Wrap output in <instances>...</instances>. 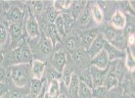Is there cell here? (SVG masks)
I'll list each match as a JSON object with an SVG mask.
<instances>
[{
  "instance_id": "obj_1",
  "label": "cell",
  "mask_w": 135,
  "mask_h": 98,
  "mask_svg": "<svg viewBox=\"0 0 135 98\" xmlns=\"http://www.w3.org/2000/svg\"><path fill=\"white\" fill-rule=\"evenodd\" d=\"M31 68L28 64H16L9 68V74L16 87L24 88L31 82Z\"/></svg>"
},
{
  "instance_id": "obj_2",
  "label": "cell",
  "mask_w": 135,
  "mask_h": 98,
  "mask_svg": "<svg viewBox=\"0 0 135 98\" xmlns=\"http://www.w3.org/2000/svg\"><path fill=\"white\" fill-rule=\"evenodd\" d=\"M110 58L106 51L103 49L100 51L98 54H96L94 57L91 58V65L92 67H95L102 70V71H107L109 66H110Z\"/></svg>"
},
{
  "instance_id": "obj_3",
  "label": "cell",
  "mask_w": 135,
  "mask_h": 98,
  "mask_svg": "<svg viewBox=\"0 0 135 98\" xmlns=\"http://www.w3.org/2000/svg\"><path fill=\"white\" fill-rule=\"evenodd\" d=\"M26 30H27V34L30 35L31 38H37L40 34L38 22H37L33 13L31 11H30V15H28V18H27V23H26Z\"/></svg>"
},
{
  "instance_id": "obj_4",
  "label": "cell",
  "mask_w": 135,
  "mask_h": 98,
  "mask_svg": "<svg viewBox=\"0 0 135 98\" xmlns=\"http://www.w3.org/2000/svg\"><path fill=\"white\" fill-rule=\"evenodd\" d=\"M8 34L10 35L11 38V45L12 48H15L17 44L20 42V40L23 38V29L21 24H13L10 23L9 27H8Z\"/></svg>"
},
{
  "instance_id": "obj_5",
  "label": "cell",
  "mask_w": 135,
  "mask_h": 98,
  "mask_svg": "<svg viewBox=\"0 0 135 98\" xmlns=\"http://www.w3.org/2000/svg\"><path fill=\"white\" fill-rule=\"evenodd\" d=\"M67 64V55L64 51H58L54 54L53 59H52V65L54 68L55 71H57L58 73H63L65 70Z\"/></svg>"
},
{
  "instance_id": "obj_6",
  "label": "cell",
  "mask_w": 135,
  "mask_h": 98,
  "mask_svg": "<svg viewBox=\"0 0 135 98\" xmlns=\"http://www.w3.org/2000/svg\"><path fill=\"white\" fill-rule=\"evenodd\" d=\"M111 24L115 30L122 31L126 27V17L122 11H115L111 18Z\"/></svg>"
},
{
  "instance_id": "obj_7",
  "label": "cell",
  "mask_w": 135,
  "mask_h": 98,
  "mask_svg": "<svg viewBox=\"0 0 135 98\" xmlns=\"http://www.w3.org/2000/svg\"><path fill=\"white\" fill-rule=\"evenodd\" d=\"M106 74H107V71H102V70H99L97 68L91 67V69H90V77H91L93 87L104 85Z\"/></svg>"
},
{
  "instance_id": "obj_8",
  "label": "cell",
  "mask_w": 135,
  "mask_h": 98,
  "mask_svg": "<svg viewBox=\"0 0 135 98\" xmlns=\"http://www.w3.org/2000/svg\"><path fill=\"white\" fill-rule=\"evenodd\" d=\"M105 38L103 36L102 34H99L98 36L94 39V41L91 43V45L89 46V48L87 49L88 54L92 57H94L96 54H98L100 51H102L104 49V44H105Z\"/></svg>"
},
{
  "instance_id": "obj_9",
  "label": "cell",
  "mask_w": 135,
  "mask_h": 98,
  "mask_svg": "<svg viewBox=\"0 0 135 98\" xmlns=\"http://www.w3.org/2000/svg\"><path fill=\"white\" fill-rule=\"evenodd\" d=\"M118 82H119V81H118V77H117V74H115V73L114 67L112 66L111 69H110V70L107 72V74H106L104 86H106V88H107L108 90H111V89L118 86Z\"/></svg>"
},
{
  "instance_id": "obj_10",
  "label": "cell",
  "mask_w": 135,
  "mask_h": 98,
  "mask_svg": "<svg viewBox=\"0 0 135 98\" xmlns=\"http://www.w3.org/2000/svg\"><path fill=\"white\" fill-rule=\"evenodd\" d=\"M31 65V72L32 74V78L42 80V77H43L44 72H45V67H46L45 63L39 61V60H33Z\"/></svg>"
},
{
  "instance_id": "obj_11",
  "label": "cell",
  "mask_w": 135,
  "mask_h": 98,
  "mask_svg": "<svg viewBox=\"0 0 135 98\" xmlns=\"http://www.w3.org/2000/svg\"><path fill=\"white\" fill-rule=\"evenodd\" d=\"M98 34L99 32L97 30H89V31H84L81 36V44H82L83 48L87 50L95 38L98 36Z\"/></svg>"
},
{
  "instance_id": "obj_12",
  "label": "cell",
  "mask_w": 135,
  "mask_h": 98,
  "mask_svg": "<svg viewBox=\"0 0 135 98\" xmlns=\"http://www.w3.org/2000/svg\"><path fill=\"white\" fill-rule=\"evenodd\" d=\"M104 50L108 53L110 61H115V60H120V58L123 57V51H120L114 47L113 45L108 43L107 41H105L104 44Z\"/></svg>"
},
{
  "instance_id": "obj_13",
  "label": "cell",
  "mask_w": 135,
  "mask_h": 98,
  "mask_svg": "<svg viewBox=\"0 0 135 98\" xmlns=\"http://www.w3.org/2000/svg\"><path fill=\"white\" fill-rule=\"evenodd\" d=\"M79 85H80V78H78V76L76 74L73 73L71 82H70V85L68 86L71 97L74 98L79 97Z\"/></svg>"
},
{
  "instance_id": "obj_14",
  "label": "cell",
  "mask_w": 135,
  "mask_h": 98,
  "mask_svg": "<svg viewBox=\"0 0 135 98\" xmlns=\"http://www.w3.org/2000/svg\"><path fill=\"white\" fill-rule=\"evenodd\" d=\"M60 95V82L59 81L52 80L46 88L44 98H57Z\"/></svg>"
},
{
  "instance_id": "obj_15",
  "label": "cell",
  "mask_w": 135,
  "mask_h": 98,
  "mask_svg": "<svg viewBox=\"0 0 135 98\" xmlns=\"http://www.w3.org/2000/svg\"><path fill=\"white\" fill-rule=\"evenodd\" d=\"M7 20L13 24H20L23 20V12L19 7H13L7 13Z\"/></svg>"
},
{
  "instance_id": "obj_16",
  "label": "cell",
  "mask_w": 135,
  "mask_h": 98,
  "mask_svg": "<svg viewBox=\"0 0 135 98\" xmlns=\"http://www.w3.org/2000/svg\"><path fill=\"white\" fill-rule=\"evenodd\" d=\"M87 1H73L71 2V15L74 17V19H78V17L80 15V13L86 8V5H87Z\"/></svg>"
},
{
  "instance_id": "obj_17",
  "label": "cell",
  "mask_w": 135,
  "mask_h": 98,
  "mask_svg": "<svg viewBox=\"0 0 135 98\" xmlns=\"http://www.w3.org/2000/svg\"><path fill=\"white\" fill-rule=\"evenodd\" d=\"M21 51H22V60H23V64H28L31 65L32 63V53L30 46L26 43V41L21 45Z\"/></svg>"
},
{
  "instance_id": "obj_18",
  "label": "cell",
  "mask_w": 135,
  "mask_h": 98,
  "mask_svg": "<svg viewBox=\"0 0 135 98\" xmlns=\"http://www.w3.org/2000/svg\"><path fill=\"white\" fill-rule=\"evenodd\" d=\"M48 35H49V39L50 41L52 42L53 44V46L55 45H57V43H60L62 42V39H61V35L59 34V32L57 31L56 30V27H55L54 24H50L48 26Z\"/></svg>"
},
{
  "instance_id": "obj_19",
  "label": "cell",
  "mask_w": 135,
  "mask_h": 98,
  "mask_svg": "<svg viewBox=\"0 0 135 98\" xmlns=\"http://www.w3.org/2000/svg\"><path fill=\"white\" fill-rule=\"evenodd\" d=\"M90 14H91V17L94 20L95 23H97V24L103 23V21H104V14H103V11L100 9V7L96 3L93 4V6L91 7Z\"/></svg>"
},
{
  "instance_id": "obj_20",
  "label": "cell",
  "mask_w": 135,
  "mask_h": 98,
  "mask_svg": "<svg viewBox=\"0 0 135 98\" xmlns=\"http://www.w3.org/2000/svg\"><path fill=\"white\" fill-rule=\"evenodd\" d=\"M62 15L63 21H64V29H65V34H68L69 31L71 30V27L74 24V19L70 13L67 12H62L60 13Z\"/></svg>"
},
{
  "instance_id": "obj_21",
  "label": "cell",
  "mask_w": 135,
  "mask_h": 98,
  "mask_svg": "<svg viewBox=\"0 0 135 98\" xmlns=\"http://www.w3.org/2000/svg\"><path fill=\"white\" fill-rule=\"evenodd\" d=\"M44 86V82L42 80H38V78H31V94L36 96L39 92L42 90Z\"/></svg>"
},
{
  "instance_id": "obj_22",
  "label": "cell",
  "mask_w": 135,
  "mask_h": 98,
  "mask_svg": "<svg viewBox=\"0 0 135 98\" xmlns=\"http://www.w3.org/2000/svg\"><path fill=\"white\" fill-rule=\"evenodd\" d=\"M71 0H56V1H53V8L55 10L59 11V12H62V11H66L68 9H70L71 6Z\"/></svg>"
},
{
  "instance_id": "obj_23",
  "label": "cell",
  "mask_w": 135,
  "mask_h": 98,
  "mask_svg": "<svg viewBox=\"0 0 135 98\" xmlns=\"http://www.w3.org/2000/svg\"><path fill=\"white\" fill-rule=\"evenodd\" d=\"M78 24L80 26H87L90 21H91V14H90V10H88L85 8L84 10L80 13V15L78 17Z\"/></svg>"
},
{
  "instance_id": "obj_24",
  "label": "cell",
  "mask_w": 135,
  "mask_h": 98,
  "mask_svg": "<svg viewBox=\"0 0 135 98\" xmlns=\"http://www.w3.org/2000/svg\"><path fill=\"white\" fill-rule=\"evenodd\" d=\"M53 49V44L50 41V39L48 37H44L41 39L40 42V50L41 52L45 55H49L51 53V51Z\"/></svg>"
},
{
  "instance_id": "obj_25",
  "label": "cell",
  "mask_w": 135,
  "mask_h": 98,
  "mask_svg": "<svg viewBox=\"0 0 135 98\" xmlns=\"http://www.w3.org/2000/svg\"><path fill=\"white\" fill-rule=\"evenodd\" d=\"M126 53H125V60H124V68H126L129 72H134L135 68V58L132 56L129 51L126 49Z\"/></svg>"
},
{
  "instance_id": "obj_26",
  "label": "cell",
  "mask_w": 135,
  "mask_h": 98,
  "mask_svg": "<svg viewBox=\"0 0 135 98\" xmlns=\"http://www.w3.org/2000/svg\"><path fill=\"white\" fill-rule=\"evenodd\" d=\"M79 97L81 98H91L92 97V88L86 85L84 82L80 81L79 85Z\"/></svg>"
},
{
  "instance_id": "obj_27",
  "label": "cell",
  "mask_w": 135,
  "mask_h": 98,
  "mask_svg": "<svg viewBox=\"0 0 135 98\" xmlns=\"http://www.w3.org/2000/svg\"><path fill=\"white\" fill-rule=\"evenodd\" d=\"M107 91L108 89L104 85L92 87V98H104L107 94Z\"/></svg>"
},
{
  "instance_id": "obj_28",
  "label": "cell",
  "mask_w": 135,
  "mask_h": 98,
  "mask_svg": "<svg viewBox=\"0 0 135 98\" xmlns=\"http://www.w3.org/2000/svg\"><path fill=\"white\" fill-rule=\"evenodd\" d=\"M54 26L56 27L57 31L59 32V34L61 36H64L66 34H65V29H64V21H63L61 14H58V16L56 17V19L54 21Z\"/></svg>"
},
{
  "instance_id": "obj_29",
  "label": "cell",
  "mask_w": 135,
  "mask_h": 98,
  "mask_svg": "<svg viewBox=\"0 0 135 98\" xmlns=\"http://www.w3.org/2000/svg\"><path fill=\"white\" fill-rule=\"evenodd\" d=\"M8 36H9V34L7 31L6 27L2 23H0V47L6 44Z\"/></svg>"
},
{
  "instance_id": "obj_30",
  "label": "cell",
  "mask_w": 135,
  "mask_h": 98,
  "mask_svg": "<svg viewBox=\"0 0 135 98\" xmlns=\"http://www.w3.org/2000/svg\"><path fill=\"white\" fill-rule=\"evenodd\" d=\"M32 5V13L34 15H40L43 11L44 2L43 1H31Z\"/></svg>"
},
{
  "instance_id": "obj_31",
  "label": "cell",
  "mask_w": 135,
  "mask_h": 98,
  "mask_svg": "<svg viewBox=\"0 0 135 98\" xmlns=\"http://www.w3.org/2000/svg\"><path fill=\"white\" fill-rule=\"evenodd\" d=\"M46 18H47V21L49 22V25L50 24H54V21L56 19V17L58 16L57 11L55 10L53 7H49L46 9Z\"/></svg>"
},
{
  "instance_id": "obj_32",
  "label": "cell",
  "mask_w": 135,
  "mask_h": 98,
  "mask_svg": "<svg viewBox=\"0 0 135 98\" xmlns=\"http://www.w3.org/2000/svg\"><path fill=\"white\" fill-rule=\"evenodd\" d=\"M25 96L24 92H23V88L16 87L12 89L9 93V98H23Z\"/></svg>"
},
{
  "instance_id": "obj_33",
  "label": "cell",
  "mask_w": 135,
  "mask_h": 98,
  "mask_svg": "<svg viewBox=\"0 0 135 98\" xmlns=\"http://www.w3.org/2000/svg\"><path fill=\"white\" fill-rule=\"evenodd\" d=\"M71 76H73V73L71 71H68V70H64L63 73H62V80H63V82L66 86H69L70 82H71Z\"/></svg>"
},
{
  "instance_id": "obj_34",
  "label": "cell",
  "mask_w": 135,
  "mask_h": 98,
  "mask_svg": "<svg viewBox=\"0 0 135 98\" xmlns=\"http://www.w3.org/2000/svg\"><path fill=\"white\" fill-rule=\"evenodd\" d=\"M66 46H67L69 51L74 52L76 49V42L74 40V38H69L67 40V42H66Z\"/></svg>"
},
{
  "instance_id": "obj_35",
  "label": "cell",
  "mask_w": 135,
  "mask_h": 98,
  "mask_svg": "<svg viewBox=\"0 0 135 98\" xmlns=\"http://www.w3.org/2000/svg\"><path fill=\"white\" fill-rule=\"evenodd\" d=\"M82 51L80 49H75V50L73 52V58H74L75 61H79L82 57Z\"/></svg>"
},
{
  "instance_id": "obj_36",
  "label": "cell",
  "mask_w": 135,
  "mask_h": 98,
  "mask_svg": "<svg viewBox=\"0 0 135 98\" xmlns=\"http://www.w3.org/2000/svg\"><path fill=\"white\" fill-rule=\"evenodd\" d=\"M7 91H8V86L6 85V83L5 82H0V97L7 94Z\"/></svg>"
},
{
  "instance_id": "obj_37",
  "label": "cell",
  "mask_w": 135,
  "mask_h": 98,
  "mask_svg": "<svg viewBox=\"0 0 135 98\" xmlns=\"http://www.w3.org/2000/svg\"><path fill=\"white\" fill-rule=\"evenodd\" d=\"M6 76H7V73H6L5 68H3L2 66H0V82H4V81H5Z\"/></svg>"
},
{
  "instance_id": "obj_38",
  "label": "cell",
  "mask_w": 135,
  "mask_h": 98,
  "mask_svg": "<svg viewBox=\"0 0 135 98\" xmlns=\"http://www.w3.org/2000/svg\"><path fill=\"white\" fill-rule=\"evenodd\" d=\"M134 43H135L134 34H129L128 37H127V45H128V46H134Z\"/></svg>"
},
{
  "instance_id": "obj_39",
  "label": "cell",
  "mask_w": 135,
  "mask_h": 98,
  "mask_svg": "<svg viewBox=\"0 0 135 98\" xmlns=\"http://www.w3.org/2000/svg\"><path fill=\"white\" fill-rule=\"evenodd\" d=\"M45 91H46V85H44L42 90H41V91L39 92L36 96H35V98H44V96H45Z\"/></svg>"
},
{
  "instance_id": "obj_40",
  "label": "cell",
  "mask_w": 135,
  "mask_h": 98,
  "mask_svg": "<svg viewBox=\"0 0 135 98\" xmlns=\"http://www.w3.org/2000/svg\"><path fill=\"white\" fill-rule=\"evenodd\" d=\"M128 4L130 5V8H131V10H132V12L134 13V10H135V7H134V5H135V1H128Z\"/></svg>"
},
{
  "instance_id": "obj_41",
  "label": "cell",
  "mask_w": 135,
  "mask_h": 98,
  "mask_svg": "<svg viewBox=\"0 0 135 98\" xmlns=\"http://www.w3.org/2000/svg\"><path fill=\"white\" fill-rule=\"evenodd\" d=\"M3 61H4V54L3 52H2V50H1V47H0V64Z\"/></svg>"
},
{
  "instance_id": "obj_42",
  "label": "cell",
  "mask_w": 135,
  "mask_h": 98,
  "mask_svg": "<svg viewBox=\"0 0 135 98\" xmlns=\"http://www.w3.org/2000/svg\"><path fill=\"white\" fill-rule=\"evenodd\" d=\"M57 98H68V97H67V96H66L65 94H60Z\"/></svg>"
},
{
  "instance_id": "obj_43",
  "label": "cell",
  "mask_w": 135,
  "mask_h": 98,
  "mask_svg": "<svg viewBox=\"0 0 135 98\" xmlns=\"http://www.w3.org/2000/svg\"><path fill=\"white\" fill-rule=\"evenodd\" d=\"M0 98H9V95H8V94H5V95H3V96H1Z\"/></svg>"
},
{
  "instance_id": "obj_44",
  "label": "cell",
  "mask_w": 135,
  "mask_h": 98,
  "mask_svg": "<svg viewBox=\"0 0 135 98\" xmlns=\"http://www.w3.org/2000/svg\"><path fill=\"white\" fill-rule=\"evenodd\" d=\"M1 8H2V5H1V3H0V12H1Z\"/></svg>"
},
{
  "instance_id": "obj_45",
  "label": "cell",
  "mask_w": 135,
  "mask_h": 98,
  "mask_svg": "<svg viewBox=\"0 0 135 98\" xmlns=\"http://www.w3.org/2000/svg\"><path fill=\"white\" fill-rule=\"evenodd\" d=\"M23 98H27V97H26V96H24V97H23Z\"/></svg>"
},
{
  "instance_id": "obj_46",
  "label": "cell",
  "mask_w": 135,
  "mask_h": 98,
  "mask_svg": "<svg viewBox=\"0 0 135 98\" xmlns=\"http://www.w3.org/2000/svg\"><path fill=\"white\" fill-rule=\"evenodd\" d=\"M118 98H120V97H118Z\"/></svg>"
}]
</instances>
